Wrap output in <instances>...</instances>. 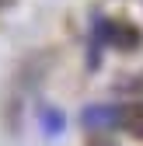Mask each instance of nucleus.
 Instances as JSON below:
<instances>
[{
  "instance_id": "5",
  "label": "nucleus",
  "mask_w": 143,
  "mask_h": 146,
  "mask_svg": "<svg viewBox=\"0 0 143 146\" xmlns=\"http://www.w3.org/2000/svg\"><path fill=\"white\" fill-rule=\"evenodd\" d=\"M7 4H11V0H0V7H7Z\"/></svg>"
},
{
  "instance_id": "1",
  "label": "nucleus",
  "mask_w": 143,
  "mask_h": 146,
  "mask_svg": "<svg viewBox=\"0 0 143 146\" xmlns=\"http://www.w3.org/2000/svg\"><path fill=\"white\" fill-rule=\"evenodd\" d=\"M84 125L91 132H108V129L119 125V108H112V104H91L84 111Z\"/></svg>"
},
{
  "instance_id": "2",
  "label": "nucleus",
  "mask_w": 143,
  "mask_h": 146,
  "mask_svg": "<svg viewBox=\"0 0 143 146\" xmlns=\"http://www.w3.org/2000/svg\"><path fill=\"white\" fill-rule=\"evenodd\" d=\"M119 125H122L133 139H143V104H126V108H119Z\"/></svg>"
},
{
  "instance_id": "3",
  "label": "nucleus",
  "mask_w": 143,
  "mask_h": 146,
  "mask_svg": "<svg viewBox=\"0 0 143 146\" xmlns=\"http://www.w3.org/2000/svg\"><path fill=\"white\" fill-rule=\"evenodd\" d=\"M42 129H45V136H59L63 132V115L56 111V108H42Z\"/></svg>"
},
{
  "instance_id": "4",
  "label": "nucleus",
  "mask_w": 143,
  "mask_h": 146,
  "mask_svg": "<svg viewBox=\"0 0 143 146\" xmlns=\"http://www.w3.org/2000/svg\"><path fill=\"white\" fill-rule=\"evenodd\" d=\"M91 146H112V143H105V139H91Z\"/></svg>"
}]
</instances>
